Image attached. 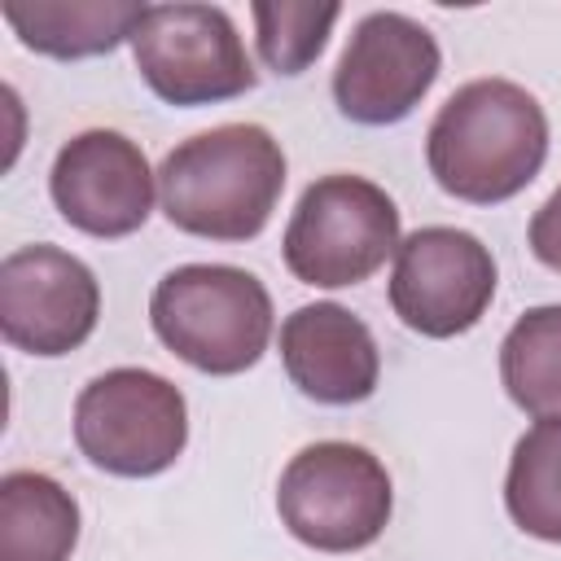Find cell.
<instances>
[{"label":"cell","mask_w":561,"mask_h":561,"mask_svg":"<svg viewBox=\"0 0 561 561\" xmlns=\"http://www.w3.org/2000/svg\"><path fill=\"white\" fill-rule=\"evenodd\" d=\"M425 158L443 193L473 206L508 202L548 158L543 105L513 79H473L434 114Z\"/></svg>","instance_id":"6da1fadb"},{"label":"cell","mask_w":561,"mask_h":561,"mask_svg":"<svg viewBox=\"0 0 561 561\" xmlns=\"http://www.w3.org/2000/svg\"><path fill=\"white\" fill-rule=\"evenodd\" d=\"M285 193L280 140L259 123H224L162 158L158 197L180 232L250 241L267 228Z\"/></svg>","instance_id":"7a4b0ae2"},{"label":"cell","mask_w":561,"mask_h":561,"mask_svg":"<svg viewBox=\"0 0 561 561\" xmlns=\"http://www.w3.org/2000/svg\"><path fill=\"white\" fill-rule=\"evenodd\" d=\"M153 333L171 355L210 377H232L259 364L272 342V294L245 267L184 263L153 285Z\"/></svg>","instance_id":"3957f363"},{"label":"cell","mask_w":561,"mask_h":561,"mask_svg":"<svg viewBox=\"0 0 561 561\" xmlns=\"http://www.w3.org/2000/svg\"><path fill=\"white\" fill-rule=\"evenodd\" d=\"M394 495L386 465L359 443L302 447L276 486V513L285 530L316 552H359L390 522Z\"/></svg>","instance_id":"277c9868"},{"label":"cell","mask_w":561,"mask_h":561,"mask_svg":"<svg viewBox=\"0 0 561 561\" xmlns=\"http://www.w3.org/2000/svg\"><path fill=\"white\" fill-rule=\"evenodd\" d=\"M280 245L285 267L302 285H359L399 250V210L390 193L364 175H324L298 197Z\"/></svg>","instance_id":"5b68a950"},{"label":"cell","mask_w":561,"mask_h":561,"mask_svg":"<svg viewBox=\"0 0 561 561\" xmlns=\"http://www.w3.org/2000/svg\"><path fill=\"white\" fill-rule=\"evenodd\" d=\"M79 451L118 478H153L175 465L188 443V408L180 386L149 368H110L75 399Z\"/></svg>","instance_id":"8992f818"},{"label":"cell","mask_w":561,"mask_h":561,"mask_svg":"<svg viewBox=\"0 0 561 561\" xmlns=\"http://www.w3.org/2000/svg\"><path fill=\"white\" fill-rule=\"evenodd\" d=\"M131 57L140 79L171 105H210L254 88L250 53L219 4H145Z\"/></svg>","instance_id":"52a82bcc"},{"label":"cell","mask_w":561,"mask_h":561,"mask_svg":"<svg viewBox=\"0 0 561 561\" xmlns=\"http://www.w3.org/2000/svg\"><path fill=\"white\" fill-rule=\"evenodd\" d=\"M495 298V259L465 228H416L394 250L390 307L425 337L469 333Z\"/></svg>","instance_id":"ba28073f"},{"label":"cell","mask_w":561,"mask_h":561,"mask_svg":"<svg viewBox=\"0 0 561 561\" xmlns=\"http://www.w3.org/2000/svg\"><path fill=\"white\" fill-rule=\"evenodd\" d=\"M101 316L92 267L57 245H22L0 263V333L26 355L83 346Z\"/></svg>","instance_id":"9c48e42d"},{"label":"cell","mask_w":561,"mask_h":561,"mask_svg":"<svg viewBox=\"0 0 561 561\" xmlns=\"http://www.w3.org/2000/svg\"><path fill=\"white\" fill-rule=\"evenodd\" d=\"M438 66V39L421 22L394 9H377L355 26L333 70L337 110L364 127L399 123L434 88Z\"/></svg>","instance_id":"30bf717a"},{"label":"cell","mask_w":561,"mask_h":561,"mask_svg":"<svg viewBox=\"0 0 561 561\" xmlns=\"http://www.w3.org/2000/svg\"><path fill=\"white\" fill-rule=\"evenodd\" d=\"M48 193L66 224L88 237H127L153 210V171L136 140L110 127L79 131L61 145Z\"/></svg>","instance_id":"8fae6325"},{"label":"cell","mask_w":561,"mask_h":561,"mask_svg":"<svg viewBox=\"0 0 561 561\" xmlns=\"http://www.w3.org/2000/svg\"><path fill=\"white\" fill-rule=\"evenodd\" d=\"M280 359L307 399L333 408L368 399L381 377V355L368 324L337 302H307L285 316Z\"/></svg>","instance_id":"7c38bea8"},{"label":"cell","mask_w":561,"mask_h":561,"mask_svg":"<svg viewBox=\"0 0 561 561\" xmlns=\"http://www.w3.org/2000/svg\"><path fill=\"white\" fill-rule=\"evenodd\" d=\"M79 543L75 495L35 469L0 478V561H70Z\"/></svg>","instance_id":"4fadbf2b"},{"label":"cell","mask_w":561,"mask_h":561,"mask_svg":"<svg viewBox=\"0 0 561 561\" xmlns=\"http://www.w3.org/2000/svg\"><path fill=\"white\" fill-rule=\"evenodd\" d=\"M145 4L136 0H9L4 22L18 39L48 57H96L110 53L118 39H131Z\"/></svg>","instance_id":"5bb4252c"},{"label":"cell","mask_w":561,"mask_h":561,"mask_svg":"<svg viewBox=\"0 0 561 561\" xmlns=\"http://www.w3.org/2000/svg\"><path fill=\"white\" fill-rule=\"evenodd\" d=\"M500 377L508 399L535 421L561 416V307H530L500 342Z\"/></svg>","instance_id":"9a60e30c"},{"label":"cell","mask_w":561,"mask_h":561,"mask_svg":"<svg viewBox=\"0 0 561 561\" xmlns=\"http://www.w3.org/2000/svg\"><path fill=\"white\" fill-rule=\"evenodd\" d=\"M504 504L526 535L561 543V416H543L517 438Z\"/></svg>","instance_id":"2e32d148"},{"label":"cell","mask_w":561,"mask_h":561,"mask_svg":"<svg viewBox=\"0 0 561 561\" xmlns=\"http://www.w3.org/2000/svg\"><path fill=\"white\" fill-rule=\"evenodd\" d=\"M337 13H342L337 4H254L263 61L272 70H280V75L307 70L320 57Z\"/></svg>","instance_id":"e0dca14e"},{"label":"cell","mask_w":561,"mask_h":561,"mask_svg":"<svg viewBox=\"0 0 561 561\" xmlns=\"http://www.w3.org/2000/svg\"><path fill=\"white\" fill-rule=\"evenodd\" d=\"M530 250H535V259L543 267L561 272V188L535 210V219H530Z\"/></svg>","instance_id":"ac0fdd59"}]
</instances>
